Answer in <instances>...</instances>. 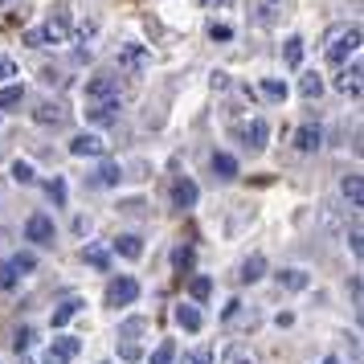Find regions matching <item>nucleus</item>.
<instances>
[{
  "label": "nucleus",
  "mask_w": 364,
  "mask_h": 364,
  "mask_svg": "<svg viewBox=\"0 0 364 364\" xmlns=\"http://www.w3.org/2000/svg\"><path fill=\"white\" fill-rule=\"evenodd\" d=\"M356 46H360V25H336V29L328 33L323 53H328L331 66H344L348 53H356Z\"/></svg>",
  "instance_id": "1"
},
{
  "label": "nucleus",
  "mask_w": 364,
  "mask_h": 364,
  "mask_svg": "<svg viewBox=\"0 0 364 364\" xmlns=\"http://www.w3.org/2000/svg\"><path fill=\"white\" fill-rule=\"evenodd\" d=\"M70 37V21H66V13H58V17H50L41 29H29L25 33V46H62Z\"/></svg>",
  "instance_id": "2"
},
{
  "label": "nucleus",
  "mask_w": 364,
  "mask_h": 364,
  "mask_svg": "<svg viewBox=\"0 0 364 364\" xmlns=\"http://www.w3.org/2000/svg\"><path fill=\"white\" fill-rule=\"evenodd\" d=\"M135 299H139V282H135L132 274L111 279V287H107V307H127V303H135Z\"/></svg>",
  "instance_id": "3"
},
{
  "label": "nucleus",
  "mask_w": 364,
  "mask_h": 364,
  "mask_svg": "<svg viewBox=\"0 0 364 364\" xmlns=\"http://www.w3.org/2000/svg\"><path fill=\"white\" fill-rule=\"evenodd\" d=\"M119 78L115 74H95L90 82H86V99L90 102H119Z\"/></svg>",
  "instance_id": "4"
},
{
  "label": "nucleus",
  "mask_w": 364,
  "mask_h": 364,
  "mask_svg": "<svg viewBox=\"0 0 364 364\" xmlns=\"http://www.w3.org/2000/svg\"><path fill=\"white\" fill-rule=\"evenodd\" d=\"M53 217L50 213H33L29 221H25V237L33 242V246H53Z\"/></svg>",
  "instance_id": "5"
},
{
  "label": "nucleus",
  "mask_w": 364,
  "mask_h": 364,
  "mask_svg": "<svg viewBox=\"0 0 364 364\" xmlns=\"http://www.w3.org/2000/svg\"><path fill=\"white\" fill-rule=\"evenodd\" d=\"M151 66V50L148 46H119V70L127 74H139V70Z\"/></svg>",
  "instance_id": "6"
},
{
  "label": "nucleus",
  "mask_w": 364,
  "mask_h": 364,
  "mask_svg": "<svg viewBox=\"0 0 364 364\" xmlns=\"http://www.w3.org/2000/svg\"><path fill=\"white\" fill-rule=\"evenodd\" d=\"M233 135H237V139H242V144H246L250 151H262V148H266V135H270V132H266L262 119H254L250 127H237Z\"/></svg>",
  "instance_id": "7"
},
{
  "label": "nucleus",
  "mask_w": 364,
  "mask_h": 364,
  "mask_svg": "<svg viewBox=\"0 0 364 364\" xmlns=\"http://www.w3.org/2000/svg\"><path fill=\"white\" fill-rule=\"evenodd\" d=\"M33 119L41 123V127H66L70 111H66V107H58V102H41V107L33 111Z\"/></svg>",
  "instance_id": "8"
},
{
  "label": "nucleus",
  "mask_w": 364,
  "mask_h": 364,
  "mask_svg": "<svg viewBox=\"0 0 364 364\" xmlns=\"http://www.w3.org/2000/svg\"><path fill=\"white\" fill-rule=\"evenodd\" d=\"M197 184L188 181V176H181V181L172 184V205H176V209H193V205H197Z\"/></svg>",
  "instance_id": "9"
},
{
  "label": "nucleus",
  "mask_w": 364,
  "mask_h": 364,
  "mask_svg": "<svg viewBox=\"0 0 364 364\" xmlns=\"http://www.w3.org/2000/svg\"><path fill=\"white\" fill-rule=\"evenodd\" d=\"M70 151H74V156H107V144H102L99 135H74V139H70Z\"/></svg>",
  "instance_id": "10"
},
{
  "label": "nucleus",
  "mask_w": 364,
  "mask_h": 364,
  "mask_svg": "<svg viewBox=\"0 0 364 364\" xmlns=\"http://www.w3.org/2000/svg\"><path fill=\"white\" fill-rule=\"evenodd\" d=\"M336 90H344V95H352V99H360V62L352 58V66L336 78Z\"/></svg>",
  "instance_id": "11"
},
{
  "label": "nucleus",
  "mask_w": 364,
  "mask_h": 364,
  "mask_svg": "<svg viewBox=\"0 0 364 364\" xmlns=\"http://www.w3.org/2000/svg\"><path fill=\"white\" fill-rule=\"evenodd\" d=\"M78 340H70V336H62V340H53L50 344V364H66V360H74L78 356Z\"/></svg>",
  "instance_id": "12"
},
{
  "label": "nucleus",
  "mask_w": 364,
  "mask_h": 364,
  "mask_svg": "<svg viewBox=\"0 0 364 364\" xmlns=\"http://www.w3.org/2000/svg\"><path fill=\"white\" fill-rule=\"evenodd\" d=\"M319 144H323V132H319L315 123H303V127L295 132V148L299 151H315Z\"/></svg>",
  "instance_id": "13"
},
{
  "label": "nucleus",
  "mask_w": 364,
  "mask_h": 364,
  "mask_svg": "<svg viewBox=\"0 0 364 364\" xmlns=\"http://www.w3.org/2000/svg\"><path fill=\"white\" fill-rule=\"evenodd\" d=\"M344 200L352 205V209H360V205H364V181H360V172H348V176H344Z\"/></svg>",
  "instance_id": "14"
},
{
  "label": "nucleus",
  "mask_w": 364,
  "mask_h": 364,
  "mask_svg": "<svg viewBox=\"0 0 364 364\" xmlns=\"http://www.w3.org/2000/svg\"><path fill=\"white\" fill-rule=\"evenodd\" d=\"M262 274H266V258L262 254H250L246 262H242V274H237V279L242 282H258Z\"/></svg>",
  "instance_id": "15"
},
{
  "label": "nucleus",
  "mask_w": 364,
  "mask_h": 364,
  "mask_svg": "<svg viewBox=\"0 0 364 364\" xmlns=\"http://www.w3.org/2000/svg\"><path fill=\"white\" fill-rule=\"evenodd\" d=\"M86 119H90V123H115L119 119V102H95V107L86 111Z\"/></svg>",
  "instance_id": "16"
},
{
  "label": "nucleus",
  "mask_w": 364,
  "mask_h": 364,
  "mask_svg": "<svg viewBox=\"0 0 364 364\" xmlns=\"http://www.w3.org/2000/svg\"><path fill=\"white\" fill-rule=\"evenodd\" d=\"M115 250L123 254V258H132V262H135V258L144 254V242H139L135 233H119V237H115Z\"/></svg>",
  "instance_id": "17"
},
{
  "label": "nucleus",
  "mask_w": 364,
  "mask_h": 364,
  "mask_svg": "<svg viewBox=\"0 0 364 364\" xmlns=\"http://www.w3.org/2000/svg\"><path fill=\"white\" fill-rule=\"evenodd\" d=\"M176 323H181L184 331H200V311L193 303H181V307H176Z\"/></svg>",
  "instance_id": "18"
},
{
  "label": "nucleus",
  "mask_w": 364,
  "mask_h": 364,
  "mask_svg": "<svg viewBox=\"0 0 364 364\" xmlns=\"http://www.w3.org/2000/svg\"><path fill=\"white\" fill-rule=\"evenodd\" d=\"M213 172L221 176V181H233V176H237V160H233L230 151H217L213 156Z\"/></svg>",
  "instance_id": "19"
},
{
  "label": "nucleus",
  "mask_w": 364,
  "mask_h": 364,
  "mask_svg": "<svg viewBox=\"0 0 364 364\" xmlns=\"http://www.w3.org/2000/svg\"><path fill=\"white\" fill-rule=\"evenodd\" d=\"M274 279H279V287H287V291H303V287H307V274H303V270H279Z\"/></svg>",
  "instance_id": "20"
},
{
  "label": "nucleus",
  "mask_w": 364,
  "mask_h": 364,
  "mask_svg": "<svg viewBox=\"0 0 364 364\" xmlns=\"http://www.w3.org/2000/svg\"><path fill=\"white\" fill-rule=\"evenodd\" d=\"M82 258L95 266V270H111V254H107L102 246H86V250H82Z\"/></svg>",
  "instance_id": "21"
},
{
  "label": "nucleus",
  "mask_w": 364,
  "mask_h": 364,
  "mask_svg": "<svg viewBox=\"0 0 364 364\" xmlns=\"http://www.w3.org/2000/svg\"><path fill=\"white\" fill-rule=\"evenodd\" d=\"M299 95H303V99H319V95H323V78H319V74H303Z\"/></svg>",
  "instance_id": "22"
},
{
  "label": "nucleus",
  "mask_w": 364,
  "mask_h": 364,
  "mask_svg": "<svg viewBox=\"0 0 364 364\" xmlns=\"http://www.w3.org/2000/svg\"><path fill=\"white\" fill-rule=\"evenodd\" d=\"M193 262H197V250L193 246H176L172 250V266H176V270H193Z\"/></svg>",
  "instance_id": "23"
},
{
  "label": "nucleus",
  "mask_w": 364,
  "mask_h": 364,
  "mask_svg": "<svg viewBox=\"0 0 364 364\" xmlns=\"http://www.w3.org/2000/svg\"><path fill=\"white\" fill-rule=\"evenodd\" d=\"M188 295L197 299V303H205V299L213 295V282L205 279V274H197V279H188Z\"/></svg>",
  "instance_id": "24"
},
{
  "label": "nucleus",
  "mask_w": 364,
  "mask_h": 364,
  "mask_svg": "<svg viewBox=\"0 0 364 364\" xmlns=\"http://www.w3.org/2000/svg\"><path fill=\"white\" fill-rule=\"evenodd\" d=\"M46 197H50L53 205L62 209V205H66V181H62V176H53V181H46Z\"/></svg>",
  "instance_id": "25"
},
{
  "label": "nucleus",
  "mask_w": 364,
  "mask_h": 364,
  "mask_svg": "<svg viewBox=\"0 0 364 364\" xmlns=\"http://www.w3.org/2000/svg\"><path fill=\"white\" fill-rule=\"evenodd\" d=\"M135 331H144V319H132V323L123 328V336H135ZM123 360H139V348H135V344H123Z\"/></svg>",
  "instance_id": "26"
},
{
  "label": "nucleus",
  "mask_w": 364,
  "mask_h": 364,
  "mask_svg": "<svg viewBox=\"0 0 364 364\" xmlns=\"http://www.w3.org/2000/svg\"><path fill=\"white\" fill-rule=\"evenodd\" d=\"M21 99H25V90H21V86H0V111L21 107Z\"/></svg>",
  "instance_id": "27"
},
{
  "label": "nucleus",
  "mask_w": 364,
  "mask_h": 364,
  "mask_svg": "<svg viewBox=\"0 0 364 364\" xmlns=\"http://www.w3.org/2000/svg\"><path fill=\"white\" fill-rule=\"evenodd\" d=\"M123 181V172H119L115 164H102L99 172H95V184H102V188H111V184H119Z\"/></svg>",
  "instance_id": "28"
},
{
  "label": "nucleus",
  "mask_w": 364,
  "mask_h": 364,
  "mask_svg": "<svg viewBox=\"0 0 364 364\" xmlns=\"http://www.w3.org/2000/svg\"><path fill=\"white\" fill-rule=\"evenodd\" d=\"M78 307H82V303H78V299H70V303H62V307H58V311H53V328H62V323H70V319H74V315H78Z\"/></svg>",
  "instance_id": "29"
},
{
  "label": "nucleus",
  "mask_w": 364,
  "mask_h": 364,
  "mask_svg": "<svg viewBox=\"0 0 364 364\" xmlns=\"http://www.w3.org/2000/svg\"><path fill=\"white\" fill-rule=\"evenodd\" d=\"M282 58H287V66H299V62H303V41H299V37H287Z\"/></svg>",
  "instance_id": "30"
},
{
  "label": "nucleus",
  "mask_w": 364,
  "mask_h": 364,
  "mask_svg": "<svg viewBox=\"0 0 364 364\" xmlns=\"http://www.w3.org/2000/svg\"><path fill=\"white\" fill-rule=\"evenodd\" d=\"M176 360V344L172 340H160V348L151 352V364H172Z\"/></svg>",
  "instance_id": "31"
},
{
  "label": "nucleus",
  "mask_w": 364,
  "mask_h": 364,
  "mask_svg": "<svg viewBox=\"0 0 364 364\" xmlns=\"http://www.w3.org/2000/svg\"><path fill=\"white\" fill-rule=\"evenodd\" d=\"M33 340H37V336H33V328H21L17 336H13V348H17L21 356H25V352H29V348H33Z\"/></svg>",
  "instance_id": "32"
},
{
  "label": "nucleus",
  "mask_w": 364,
  "mask_h": 364,
  "mask_svg": "<svg viewBox=\"0 0 364 364\" xmlns=\"http://www.w3.org/2000/svg\"><path fill=\"white\" fill-rule=\"evenodd\" d=\"M262 95H266V99H287V82H279V78H266V82H262Z\"/></svg>",
  "instance_id": "33"
},
{
  "label": "nucleus",
  "mask_w": 364,
  "mask_h": 364,
  "mask_svg": "<svg viewBox=\"0 0 364 364\" xmlns=\"http://www.w3.org/2000/svg\"><path fill=\"white\" fill-rule=\"evenodd\" d=\"M13 181H17V184H33V181H37V176H33V164L17 160V164H13Z\"/></svg>",
  "instance_id": "34"
},
{
  "label": "nucleus",
  "mask_w": 364,
  "mask_h": 364,
  "mask_svg": "<svg viewBox=\"0 0 364 364\" xmlns=\"http://www.w3.org/2000/svg\"><path fill=\"white\" fill-rule=\"evenodd\" d=\"M17 287V270H13V262H0V291H13Z\"/></svg>",
  "instance_id": "35"
},
{
  "label": "nucleus",
  "mask_w": 364,
  "mask_h": 364,
  "mask_svg": "<svg viewBox=\"0 0 364 364\" xmlns=\"http://www.w3.org/2000/svg\"><path fill=\"white\" fill-rule=\"evenodd\" d=\"M184 364H213V348H200V352H188Z\"/></svg>",
  "instance_id": "36"
},
{
  "label": "nucleus",
  "mask_w": 364,
  "mask_h": 364,
  "mask_svg": "<svg viewBox=\"0 0 364 364\" xmlns=\"http://www.w3.org/2000/svg\"><path fill=\"white\" fill-rule=\"evenodd\" d=\"M9 262H13V270L21 274V270H33L37 258H33V254H17V258H9Z\"/></svg>",
  "instance_id": "37"
},
{
  "label": "nucleus",
  "mask_w": 364,
  "mask_h": 364,
  "mask_svg": "<svg viewBox=\"0 0 364 364\" xmlns=\"http://www.w3.org/2000/svg\"><path fill=\"white\" fill-rule=\"evenodd\" d=\"M225 364H258V360H254V356H250L246 348H233L230 356H225Z\"/></svg>",
  "instance_id": "38"
},
{
  "label": "nucleus",
  "mask_w": 364,
  "mask_h": 364,
  "mask_svg": "<svg viewBox=\"0 0 364 364\" xmlns=\"http://www.w3.org/2000/svg\"><path fill=\"white\" fill-rule=\"evenodd\" d=\"M209 37H213V41H230L233 29H230V25H209Z\"/></svg>",
  "instance_id": "39"
},
{
  "label": "nucleus",
  "mask_w": 364,
  "mask_h": 364,
  "mask_svg": "<svg viewBox=\"0 0 364 364\" xmlns=\"http://www.w3.org/2000/svg\"><path fill=\"white\" fill-rule=\"evenodd\" d=\"M0 78H17V62L13 58H0Z\"/></svg>",
  "instance_id": "40"
},
{
  "label": "nucleus",
  "mask_w": 364,
  "mask_h": 364,
  "mask_svg": "<svg viewBox=\"0 0 364 364\" xmlns=\"http://www.w3.org/2000/svg\"><path fill=\"white\" fill-rule=\"evenodd\" d=\"M352 254H356V258H360V254H364V242H360V221L352 225Z\"/></svg>",
  "instance_id": "41"
},
{
  "label": "nucleus",
  "mask_w": 364,
  "mask_h": 364,
  "mask_svg": "<svg viewBox=\"0 0 364 364\" xmlns=\"http://www.w3.org/2000/svg\"><path fill=\"white\" fill-rule=\"evenodd\" d=\"M13 4H21V0H0V13H9Z\"/></svg>",
  "instance_id": "42"
},
{
  "label": "nucleus",
  "mask_w": 364,
  "mask_h": 364,
  "mask_svg": "<svg viewBox=\"0 0 364 364\" xmlns=\"http://www.w3.org/2000/svg\"><path fill=\"white\" fill-rule=\"evenodd\" d=\"M205 4H230V0H205Z\"/></svg>",
  "instance_id": "43"
},
{
  "label": "nucleus",
  "mask_w": 364,
  "mask_h": 364,
  "mask_svg": "<svg viewBox=\"0 0 364 364\" xmlns=\"http://www.w3.org/2000/svg\"><path fill=\"white\" fill-rule=\"evenodd\" d=\"M323 364H340V360H336V356H328V360H323Z\"/></svg>",
  "instance_id": "44"
}]
</instances>
